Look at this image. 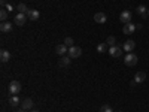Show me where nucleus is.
I'll return each instance as SVG.
<instances>
[{"label":"nucleus","instance_id":"obj_1","mask_svg":"<svg viewBox=\"0 0 149 112\" xmlns=\"http://www.w3.org/2000/svg\"><path fill=\"white\" fill-rule=\"evenodd\" d=\"M124 63L127 66H136L137 64V55L133 54V52H128L125 57H124Z\"/></svg>","mask_w":149,"mask_h":112},{"label":"nucleus","instance_id":"obj_2","mask_svg":"<svg viewBox=\"0 0 149 112\" xmlns=\"http://www.w3.org/2000/svg\"><path fill=\"white\" fill-rule=\"evenodd\" d=\"M9 93H10L12 96H17L18 93H21V84H19L18 81H12V82L9 84Z\"/></svg>","mask_w":149,"mask_h":112},{"label":"nucleus","instance_id":"obj_3","mask_svg":"<svg viewBox=\"0 0 149 112\" xmlns=\"http://www.w3.org/2000/svg\"><path fill=\"white\" fill-rule=\"evenodd\" d=\"M81 54H82V49L79 48V46H70L69 48V57L70 58H78V57H81Z\"/></svg>","mask_w":149,"mask_h":112},{"label":"nucleus","instance_id":"obj_4","mask_svg":"<svg viewBox=\"0 0 149 112\" xmlns=\"http://www.w3.org/2000/svg\"><path fill=\"white\" fill-rule=\"evenodd\" d=\"M109 54H110L112 57H115V58H119V57H122V49H121L119 46L113 45V46L109 48Z\"/></svg>","mask_w":149,"mask_h":112},{"label":"nucleus","instance_id":"obj_5","mask_svg":"<svg viewBox=\"0 0 149 112\" xmlns=\"http://www.w3.org/2000/svg\"><path fill=\"white\" fill-rule=\"evenodd\" d=\"M27 14H21V12H19V14H17V17H15V24H17V26H24V24H26V21H27Z\"/></svg>","mask_w":149,"mask_h":112},{"label":"nucleus","instance_id":"obj_6","mask_svg":"<svg viewBox=\"0 0 149 112\" xmlns=\"http://www.w3.org/2000/svg\"><path fill=\"white\" fill-rule=\"evenodd\" d=\"M119 20H121L124 24L131 22V12H130V10H122L121 15H119Z\"/></svg>","mask_w":149,"mask_h":112},{"label":"nucleus","instance_id":"obj_7","mask_svg":"<svg viewBox=\"0 0 149 112\" xmlns=\"http://www.w3.org/2000/svg\"><path fill=\"white\" fill-rule=\"evenodd\" d=\"M136 29H137V27H136V24H133V22H127V24H124L122 32H124V34H131V33H134Z\"/></svg>","mask_w":149,"mask_h":112},{"label":"nucleus","instance_id":"obj_8","mask_svg":"<svg viewBox=\"0 0 149 112\" xmlns=\"http://www.w3.org/2000/svg\"><path fill=\"white\" fill-rule=\"evenodd\" d=\"M94 21L98 22V24H104L107 21V17H106L104 12H97V14L94 15Z\"/></svg>","mask_w":149,"mask_h":112},{"label":"nucleus","instance_id":"obj_9","mask_svg":"<svg viewBox=\"0 0 149 112\" xmlns=\"http://www.w3.org/2000/svg\"><path fill=\"white\" fill-rule=\"evenodd\" d=\"M21 109H24V111L33 109V100L31 99H24V100L21 102Z\"/></svg>","mask_w":149,"mask_h":112},{"label":"nucleus","instance_id":"obj_10","mask_svg":"<svg viewBox=\"0 0 149 112\" xmlns=\"http://www.w3.org/2000/svg\"><path fill=\"white\" fill-rule=\"evenodd\" d=\"M12 29H14V26H12V22H9V21H3L2 26H0V30L3 33H9V32H12Z\"/></svg>","mask_w":149,"mask_h":112},{"label":"nucleus","instance_id":"obj_11","mask_svg":"<svg viewBox=\"0 0 149 112\" xmlns=\"http://www.w3.org/2000/svg\"><path fill=\"white\" fill-rule=\"evenodd\" d=\"M27 17H29L31 21H36V20H39L40 14H39V10H36V9H29V12H27Z\"/></svg>","mask_w":149,"mask_h":112},{"label":"nucleus","instance_id":"obj_12","mask_svg":"<svg viewBox=\"0 0 149 112\" xmlns=\"http://www.w3.org/2000/svg\"><path fill=\"white\" fill-rule=\"evenodd\" d=\"M145 79H146V73L145 72H137L134 75V82L136 84H142Z\"/></svg>","mask_w":149,"mask_h":112},{"label":"nucleus","instance_id":"obj_13","mask_svg":"<svg viewBox=\"0 0 149 112\" xmlns=\"http://www.w3.org/2000/svg\"><path fill=\"white\" fill-rule=\"evenodd\" d=\"M55 52H57L58 55H64V54L67 52V45H66V43L57 45V46H55Z\"/></svg>","mask_w":149,"mask_h":112},{"label":"nucleus","instance_id":"obj_14","mask_svg":"<svg viewBox=\"0 0 149 112\" xmlns=\"http://www.w3.org/2000/svg\"><path fill=\"white\" fill-rule=\"evenodd\" d=\"M134 48H136V42L134 41H127L125 43H124V49H125L127 52H131Z\"/></svg>","mask_w":149,"mask_h":112},{"label":"nucleus","instance_id":"obj_15","mask_svg":"<svg viewBox=\"0 0 149 112\" xmlns=\"http://www.w3.org/2000/svg\"><path fill=\"white\" fill-rule=\"evenodd\" d=\"M0 60H2V63H8V61L10 60V54H9V51L3 49V51L0 52Z\"/></svg>","mask_w":149,"mask_h":112},{"label":"nucleus","instance_id":"obj_16","mask_svg":"<svg viewBox=\"0 0 149 112\" xmlns=\"http://www.w3.org/2000/svg\"><path fill=\"white\" fill-rule=\"evenodd\" d=\"M19 103H21V100H19V97H18V96H12V97H9V105H10V106H14V108H15V106H18Z\"/></svg>","mask_w":149,"mask_h":112},{"label":"nucleus","instance_id":"obj_17","mask_svg":"<svg viewBox=\"0 0 149 112\" xmlns=\"http://www.w3.org/2000/svg\"><path fill=\"white\" fill-rule=\"evenodd\" d=\"M137 14H139V15H142V17H143L145 20H146V18L149 17V15H148V9H146V8H145L143 5H140V6L137 8Z\"/></svg>","mask_w":149,"mask_h":112},{"label":"nucleus","instance_id":"obj_18","mask_svg":"<svg viewBox=\"0 0 149 112\" xmlns=\"http://www.w3.org/2000/svg\"><path fill=\"white\" fill-rule=\"evenodd\" d=\"M70 61H72L70 57H61V58H60V66H69Z\"/></svg>","mask_w":149,"mask_h":112},{"label":"nucleus","instance_id":"obj_19","mask_svg":"<svg viewBox=\"0 0 149 112\" xmlns=\"http://www.w3.org/2000/svg\"><path fill=\"white\" fill-rule=\"evenodd\" d=\"M17 9H18V10L21 12V14H27V12H29V8H27L26 5H24V3H19Z\"/></svg>","mask_w":149,"mask_h":112},{"label":"nucleus","instance_id":"obj_20","mask_svg":"<svg viewBox=\"0 0 149 112\" xmlns=\"http://www.w3.org/2000/svg\"><path fill=\"white\" fill-rule=\"evenodd\" d=\"M106 43L110 45V46H113V45H116V39H115L113 36H109V37H107V41H106Z\"/></svg>","mask_w":149,"mask_h":112},{"label":"nucleus","instance_id":"obj_21","mask_svg":"<svg viewBox=\"0 0 149 112\" xmlns=\"http://www.w3.org/2000/svg\"><path fill=\"white\" fill-rule=\"evenodd\" d=\"M106 45H107V43H98V45H97V51H98V52H104V51H106Z\"/></svg>","mask_w":149,"mask_h":112},{"label":"nucleus","instance_id":"obj_22","mask_svg":"<svg viewBox=\"0 0 149 112\" xmlns=\"http://www.w3.org/2000/svg\"><path fill=\"white\" fill-rule=\"evenodd\" d=\"M100 112H113V109H112L109 105H103V106L100 108Z\"/></svg>","mask_w":149,"mask_h":112},{"label":"nucleus","instance_id":"obj_23","mask_svg":"<svg viewBox=\"0 0 149 112\" xmlns=\"http://www.w3.org/2000/svg\"><path fill=\"white\" fill-rule=\"evenodd\" d=\"M6 18H8V10L6 9H2V12H0V20L6 21Z\"/></svg>","mask_w":149,"mask_h":112},{"label":"nucleus","instance_id":"obj_24","mask_svg":"<svg viewBox=\"0 0 149 112\" xmlns=\"http://www.w3.org/2000/svg\"><path fill=\"white\" fill-rule=\"evenodd\" d=\"M64 43H66V45L73 46V39H72V37H66V39H64Z\"/></svg>","mask_w":149,"mask_h":112},{"label":"nucleus","instance_id":"obj_25","mask_svg":"<svg viewBox=\"0 0 149 112\" xmlns=\"http://www.w3.org/2000/svg\"><path fill=\"white\" fill-rule=\"evenodd\" d=\"M6 10H8V12H10V10H14V8H12V6L8 3V5H6Z\"/></svg>","mask_w":149,"mask_h":112},{"label":"nucleus","instance_id":"obj_26","mask_svg":"<svg viewBox=\"0 0 149 112\" xmlns=\"http://www.w3.org/2000/svg\"><path fill=\"white\" fill-rule=\"evenodd\" d=\"M18 112H26V111H24V109H19V111H18Z\"/></svg>","mask_w":149,"mask_h":112},{"label":"nucleus","instance_id":"obj_27","mask_svg":"<svg viewBox=\"0 0 149 112\" xmlns=\"http://www.w3.org/2000/svg\"><path fill=\"white\" fill-rule=\"evenodd\" d=\"M31 112H39V111H34V109H31Z\"/></svg>","mask_w":149,"mask_h":112},{"label":"nucleus","instance_id":"obj_28","mask_svg":"<svg viewBox=\"0 0 149 112\" xmlns=\"http://www.w3.org/2000/svg\"><path fill=\"white\" fill-rule=\"evenodd\" d=\"M148 15H149V9H148Z\"/></svg>","mask_w":149,"mask_h":112},{"label":"nucleus","instance_id":"obj_29","mask_svg":"<svg viewBox=\"0 0 149 112\" xmlns=\"http://www.w3.org/2000/svg\"><path fill=\"white\" fill-rule=\"evenodd\" d=\"M118 112H122V111H118Z\"/></svg>","mask_w":149,"mask_h":112}]
</instances>
